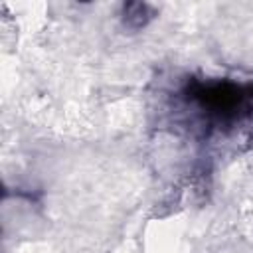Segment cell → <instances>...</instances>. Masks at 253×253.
Wrapping results in <instances>:
<instances>
[{
	"mask_svg": "<svg viewBox=\"0 0 253 253\" xmlns=\"http://www.w3.org/2000/svg\"><path fill=\"white\" fill-rule=\"evenodd\" d=\"M188 97L215 121L235 119L241 109L253 99V85H239L231 81H194L186 89Z\"/></svg>",
	"mask_w": 253,
	"mask_h": 253,
	"instance_id": "cell-1",
	"label": "cell"
},
{
	"mask_svg": "<svg viewBox=\"0 0 253 253\" xmlns=\"http://www.w3.org/2000/svg\"><path fill=\"white\" fill-rule=\"evenodd\" d=\"M150 20H152V10H150L148 4H142V2H126L123 6V22H125V26H128L132 30H140Z\"/></svg>",
	"mask_w": 253,
	"mask_h": 253,
	"instance_id": "cell-2",
	"label": "cell"
}]
</instances>
